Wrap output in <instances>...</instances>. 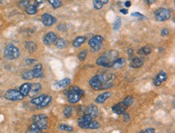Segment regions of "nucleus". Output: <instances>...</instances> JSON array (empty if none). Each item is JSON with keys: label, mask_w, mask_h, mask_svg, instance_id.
<instances>
[{"label": "nucleus", "mask_w": 175, "mask_h": 133, "mask_svg": "<svg viewBox=\"0 0 175 133\" xmlns=\"http://www.w3.org/2000/svg\"><path fill=\"white\" fill-rule=\"evenodd\" d=\"M40 131H41V130H40L36 125L32 123L29 127H28V128L27 129L26 133H40Z\"/></svg>", "instance_id": "cd10ccee"}, {"label": "nucleus", "mask_w": 175, "mask_h": 133, "mask_svg": "<svg viewBox=\"0 0 175 133\" xmlns=\"http://www.w3.org/2000/svg\"><path fill=\"white\" fill-rule=\"evenodd\" d=\"M152 52V48L150 45H145L138 50L137 53L140 55H148Z\"/></svg>", "instance_id": "b1692460"}, {"label": "nucleus", "mask_w": 175, "mask_h": 133, "mask_svg": "<svg viewBox=\"0 0 175 133\" xmlns=\"http://www.w3.org/2000/svg\"><path fill=\"white\" fill-rule=\"evenodd\" d=\"M127 108V106H126L124 102L122 101V102L114 105V106L111 107V110H112L113 112L116 114H122L123 112L126 111Z\"/></svg>", "instance_id": "4468645a"}, {"label": "nucleus", "mask_w": 175, "mask_h": 133, "mask_svg": "<svg viewBox=\"0 0 175 133\" xmlns=\"http://www.w3.org/2000/svg\"><path fill=\"white\" fill-rule=\"evenodd\" d=\"M4 57L7 60H15L19 56V49L14 44H8L3 51Z\"/></svg>", "instance_id": "20e7f679"}, {"label": "nucleus", "mask_w": 175, "mask_h": 133, "mask_svg": "<svg viewBox=\"0 0 175 133\" xmlns=\"http://www.w3.org/2000/svg\"><path fill=\"white\" fill-rule=\"evenodd\" d=\"M134 50L132 49V48H128L127 49V53L128 54V56H130V58H132V56H133V53H134V52H133Z\"/></svg>", "instance_id": "a18cd8bd"}, {"label": "nucleus", "mask_w": 175, "mask_h": 133, "mask_svg": "<svg viewBox=\"0 0 175 133\" xmlns=\"http://www.w3.org/2000/svg\"><path fill=\"white\" fill-rule=\"evenodd\" d=\"M114 80H115V75L113 73H98L90 78L89 84L90 87L94 90H103V89H108L109 88L111 87Z\"/></svg>", "instance_id": "f257e3e1"}, {"label": "nucleus", "mask_w": 175, "mask_h": 133, "mask_svg": "<svg viewBox=\"0 0 175 133\" xmlns=\"http://www.w3.org/2000/svg\"><path fill=\"white\" fill-rule=\"evenodd\" d=\"M48 2L52 5V8L54 9H57L62 6V2H61V1H59V0H49Z\"/></svg>", "instance_id": "473e14b6"}, {"label": "nucleus", "mask_w": 175, "mask_h": 133, "mask_svg": "<svg viewBox=\"0 0 175 133\" xmlns=\"http://www.w3.org/2000/svg\"><path fill=\"white\" fill-rule=\"evenodd\" d=\"M51 102H52V97H51L50 95H46V97L44 99V101H43L42 103L40 104V106H37V107L38 108H44V107H45V106H48Z\"/></svg>", "instance_id": "c756f323"}, {"label": "nucleus", "mask_w": 175, "mask_h": 133, "mask_svg": "<svg viewBox=\"0 0 175 133\" xmlns=\"http://www.w3.org/2000/svg\"><path fill=\"white\" fill-rule=\"evenodd\" d=\"M126 62H127V60H126L124 57H119V58L115 60V62L113 63L111 68H112L113 69H120V68L124 66Z\"/></svg>", "instance_id": "412c9836"}, {"label": "nucleus", "mask_w": 175, "mask_h": 133, "mask_svg": "<svg viewBox=\"0 0 175 133\" xmlns=\"http://www.w3.org/2000/svg\"><path fill=\"white\" fill-rule=\"evenodd\" d=\"M54 44L56 45V48H59V49H63V48H65L66 47V43H65V39L61 37H57Z\"/></svg>", "instance_id": "bb28decb"}, {"label": "nucleus", "mask_w": 175, "mask_h": 133, "mask_svg": "<svg viewBox=\"0 0 175 133\" xmlns=\"http://www.w3.org/2000/svg\"><path fill=\"white\" fill-rule=\"evenodd\" d=\"M56 39H57V36L54 32L48 31V33L44 36L43 41H44V44L45 45H51L52 44H54Z\"/></svg>", "instance_id": "f8f14e48"}, {"label": "nucleus", "mask_w": 175, "mask_h": 133, "mask_svg": "<svg viewBox=\"0 0 175 133\" xmlns=\"http://www.w3.org/2000/svg\"><path fill=\"white\" fill-rule=\"evenodd\" d=\"M158 50H159V52H162V51H163V48H162V47H159Z\"/></svg>", "instance_id": "603ef678"}, {"label": "nucleus", "mask_w": 175, "mask_h": 133, "mask_svg": "<svg viewBox=\"0 0 175 133\" xmlns=\"http://www.w3.org/2000/svg\"><path fill=\"white\" fill-rule=\"evenodd\" d=\"M29 4L30 1H20V2H19V6L20 7H25L26 8Z\"/></svg>", "instance_id": "a19ab883"}, {"label": "nucleus", "mask_w": 175, "mask_h": 133, "mask_svg": "<svg viewBox=\"0 0 175 133\" xmlns=\"http://www.w3.org/2000/svg\"><path fill=\"white\" fill-rule=\"evenodd\" d=\"M155 19L160 22L166 21L170 18V10L165 7H160L154 11Z\"/></svg>", "instance_id": "0eeeda50"}, {"label": "nucleus", "mask_w": 175, "mask_h": 133, "mask_svg": "<svg viewBox=\"0 0 175 133\" xmlns=\"http://www.w3.org/2000/svg\"><path fill=\"white\" fill-rule=\"evenodd\" d=\"M155 131H156V130L153 127H147L144 130H141L138 133H155Z\"/></svg>", "instance_id": "4c0bfd02"}, {"label": "nucleus", "mask_w": 175, "mask_h": 133, "mask_svg": "<svg viewBox=\"0 0 175 133\" xmlns=\"http://www.w3.org/2000/svg\"><path fill=\"white\" fill-rule=\"evenodd\" d=\"M33 73L34 78H40L44 77V71H43V66L41 64H36L31 69Z\"/></svg>", "instance_id": "2eb2a0df"}, {"label": "nucleus", "mask_w": 175, "mask_h": 133, "mask_svg": "<svg viewBox=\"0 0 175 133\" xmlns=\"http://www.w3.org/2000/svg\"><path fill=\"white\" fill-rule=\"evenodd\" d=\"M64 94L67 96V99H68L69 102L72 104H75L77 103V102H79L81 96H83L85 93H84L83 89H81L78 86L73 85L68 89L65 90Z\"/></svg>", "instance_id": "7ed1b4c3"}, {"label": "nucleus", "mask_w": 175, "mask_h": 133, "mask_svg": "<svg viewBox=\"0 0 175 133\" xmlns=\"http://www.w3.org/2000/svg\"><path fill=\"white\" fill-rule=\"evenodd\" d=\"M44 2V1H38V0H36V1H35V3H34V5H35L36 7H38V6H40L41 3H43Z\"/></svg>", "instance_id": "09e8293b"}, {"label": "nucleus", "mask_w": 175, "mask_h": 133, "mask_svg": "<svg viewBox=\"0 0 175 133\" xmlns=\"http://www.w3.org/2000/svg\"><path fill=\"white\" fill-rule=\"evenodd\" d=\"M118 58H119V54L116 51L108 50L98 56V58L96 60V64L98 66L111 68L113 63Z\"/></svg>", "instance_id": "f03ea898"}, {"label": "nucleus", "mask_w": 175, "mask_h": 133, "mask_svg": "<svg viewBox=\"0 0 175 133\" xmlns=\"http://www.w3.org/2000/svg\"><path fill=\"white\" fill-rule=\"evenodd\" d=\"M93 6H94V8L96 9V10H100V9L102 8L103 6V4L101 0H95L93 2Z\"/></svg>", "instance_id": "e433bc0d"}, {"label": "nucleus", "mask_w": 175, "mask_h": 133, "mask_svg": "<svg viewBox=\"0 0 175 133\" xmlns=\"http://www.w3.org/2000/svg\"><path fill=\"white\" fill-rule=\"evenodd\" d=\"M1 3H2V1H0V4H1Z\"/></svg>", "instance_id": "864d4df0"}, {"label": "nucleus", "mask_w": 175, "mask_h": 133, "mask_svg": "<svg viewBox=\"0 0 175 133\" xmlns=\"http://www.w3.org/2000/svg\"><path fill=\"white\" fill-rule=\"evenodd\" d=\"M155 1H148V0H146L145 1V3H147L148 5H151L152 3H154Z\"/></svg>", "instance_id": "8fccbe9b"}, {"label": "nucleus", "mask_w": 175, "mask_h": 133, "mask_svg": "<svg viewBox=\"0 0 175 133\" xmlns=\"http://www.w3.org/2000/svg\"><path fill=\"white\" fill-rule=\"evenodd\" d=\"M85 114H89L91 118L94 119V118L98 116V107L94 105V104H90L88 106L85 107Z\"/></svg>", "instance_id": "ddd939ff"}, {"label": "nucleus", "mask_w": 175, "mask_h": 133, "mask_svg": "<svg viewBox=\"0 0 175 133\" xmlns=\"http://www.w3.org/2000/svg\"><path fill=\"white\" fill-rule=\"evenodd\" d=\"M72 113H73V107L72 106H65L64 110H63V114H64L65 118H69L72 115Z\"/></svg>", "instance_id": "2f4dec72"}, {"label": "nucleus", "mask_w": 175, "mask_h": 133, "mask_svg": "<svg viewBox=\"0 0 175 133\" xmlns=\"http://www.w3.org/2000/svg\"><path fill=\"white\" fill-rule=\"evenodd\" d=\"M169 33H170V31L168 28H163L161 31H160V35L161 36H167L169 35Z\"/></svg>", "instance_id": "ea45409f"}, {"label": "nucleus", "mask_w": 175, "mask_h": 133, "mask_svg": "<svg viewBox=\"0 0 175 133\" xmlns=\"http://www.w3.org/2000/svg\"><path fill=\"white\" fill-rule=\"evenodd\" d=\"M22 78H23V80H27V81H28V80H32V79L34 78V76L31 69L25 71L24 73L22 74Z\"/></svg>", "instance_id": "c85d7f7f"}, {"label": "nucleus", "mask_w": 175, "mask_h": 133, "mask_svg": "<svg viewBox=\"0 0 175 133\" xmlns=\"http://www.w3.org/2000/svg\"><path fill=\"white\" fill-rule=\"evenodd\" d=\"M67 25L65 24V23H60V24H59L58 26H57V29L59 30V31H65L67 30Z\"/></svg>", "instance_id": "58836bf2"}, {"label": "nucleus", "mask_w": 175, "mask_h": 133, "mask_svg": "<svg viewBox=\"0 0 175 133\" xmlns=\"http://www.w3.org/2000/svg\"><path fill=\"white\" fill-rule=\"evenodd\" d=\"M131 5V1H126V2H124V6H125V8L127 7V8H128V7H130Z\"/></svg>", "instance_id": "de8ad7c7"}, {"label": "nucleus", "mask_w": 175, "mask_h": 133, "mask_svg": "<svg viewBox=\"0 0 175 133\" xmlns=\"http://www.w3.org/2000/svg\"><path fill=\"white\" fill-rule=\"evenodd\" d=\"M45 97L46 94H40V95L37 96V97H34L33 98L31 99V104H33V105H35L36 106H39L42 103V102L44 101Z\"/></svg>", "instance_id": "5701e85b"}, {"label": "nucleus", "mask_w": 175, "mask_h": 133, "mask_svg": "<svg viewBox=\"0 0 175 133\" xmlns=\"http://www.w3.org/2000/svg\"><path fill=\"white\" fill-rule=\"evenodd\" d=\"M167 80V73H165V71H160L156 77L153 79V85L155 86H160L161 84Z\"/></svg>", "instance_id": "9d476101"}, {"label": "nucleus", "mask_w": 175, "mask_h": 133, "mask_svg": "<svg viewBox=\"0 0 175 133\" xmlns=\"http://www.w3.org/2000/svg\"><path fill=\"white\" fill-rule=\"evenodd\" d=\"M133 97L132 96H131V95H128V96H127L126 98H124V99L123 100V102H124L125 103V105L128 107L129 106H131V104L133 103Z\"/></svg>", "instance_id": "c9c22d12"}, {"label": "nucleus", "mask_w": 175, "mask_h": 133, "mask_svg": "<svg viewBox=\"0 0 175 133\" xmlns=\"http://www.w3.org/2000/svg\"><path fill=\"white\" fill-rule=\"evenodd\" d=\"M144 64V60H142L140 57H134L131 60L130 62V67L133 68V69H138L140 68Z\"/></svg>", "instance_id": "aec40b11"}, {"label": "nucleus", "mask_w": 175, "mask_h": 133, "mask_svg": "<svg viewBox=\"0 0 175 133\" xmlns=\"http://www.w3.org/2000/svg\"><path fill=\"white\" fill-rule=\"evenodd\" d=\"M101 1H102V4H103V5L107 4V3H108V1H107V0H106V1H102V0H101Z\"/></svg>", "instance_id": "3c124183"}, {"label": "nucleus", "mask_w": 175, "mask_h": 133, "mask_svg": "<svg viewBox=\"0 0 175 133\" xmlns=\"http://www.w3.org/2000/svg\"><path fill=\"white\" fill-rule=\"evenodd\" d=\"M119 11H120L123 15H127V13H128V10H127V9L126 8H121L120 10H119Z\"/></svg>", "instance_id": "49530a36"}, {"label": "nucleus", "mask_w": 175, "mask_h": 133, "mask_svg": "<svg viewBox=\"0 0 175 133\" xmlns=\"http://www.w3.org/2000/svg\"><path fill=\"white\" fill-rule=\"evenodd\" d=\"M4 98L10 101H20L23 100L24 97L19 93V90L15 89H10L5 93Z\"/></svg>", "instance_id": "6e6552de"}, {"label": "nucleus", "mask_w": 175, "mask_h": 133, "mask_svg": "<svg viewBox=\"0 0 175 133\" xmlns=\"http://www.w3.org/2000/svg\"><path fill=\"white\" fill-rule=\"evenodd\" d=\"M58 128L60 129V131H68V132L73 131V127L72 126H69V125L67 124H60L58 126Z\"/></svg>", "instance_id": "7c9ffc66"}, {"label": "nucleus", "mask_w": 175, "mask_h": 133, "mask_svg": "<svg viewBox=\"0 0 175 133\" xmlns=\"http://www.w3.org/2000/svg\"><path fill=\"white\" fill-rule=\"evenodd\" d=\"M110 96H111V93L110 91L104 92V93L97 96V98H95V102L98 104L104 103L106 100L108 99L109 98H110Z\"/></svg>", "instance_id": "f3484780"}, {"label": "nucleus", "mask_w": 175, "mask_h": 133, "mask_svg": "<svg viewBox=\"0 0 175 133\" xmlns=\"http://www.w3.org/2000/svg\"><path fill=\"white\" fill-rule=\"evenodd\" d=\"M122 116H123V119L124 122H128L130 120V114L127 112H123L122 114Z\"/></svg>", "instance_id": "79ce46f5"}, {"label": "nucleus", "mask_w": 175, "mask_h": 133, "mask_svg": "<svg viewBox=\"0 0 175 133\" xmlns=\"http://www.w3.org/2000/svg\"><path fill=\"white\" fill-rule=\"evenodd\" d=\"M102 41H103V38H102V35H94L91 39H90L88 44H89V46L91 48L92 52H98L102 48Z\"/></svg>", "instance_id": "423d86ee"}, {"label": "nucleus", "mask_w": 175, "mask_h": 133, "mask_svg": "<svg viewBox=\"0 0 175 133\" xmlns=\"http://www.w3.org/2000/svg\"><path fill=\"white\" fill-rule=\"evenodd\" d=\"M24 46L26 49H27L30 53H34V52L36 51V49H37V45H36V44H35L34 41H31V40L25 42Z\"/></svg>", "instance_id": "4be33fe9"}, {"label": "nucleus", "mask_w": 175, "mask_h": 133, "mask_svg": "<svg viewBox=\"0 0 175 133\" xmlns=\"http://www.w3.org/2000/svg\"><path fill=\"white\" fill-rule=\"evenodd\" d=\"M35 61H36V60H35V59H31V58H28L25 60V62H26V64H33V63H35Z\"/></svg>", "instance_id": "c03bdc74"}, {"label": "nucleus", "mask_w": 175, "mask_h": 133, "mask_svg": "<svg viewBox=\"0 0 175 133\" xmlns=\"http://www.w3.org/2000/svg\"><path fill=\"white\" fill-rule=\"evenodd\" d=\"M85 41V36H82V35L77 36V37L73 39V47H75V48H78V47H80V46L83 44Z\"/></svg>", "instance_id": "393cba45"}, {"label": "nucleus", "mask_w": 175, "mask_h": 133, "mask_svg": "<svg viewBox=\"0 0 175 133\" xmlns=\"http://www.w3.org/2000/svg\"><path fill=\"white\" fill-rule=\"evenodd\" d=\"M41 22L46 27H50L56 23V19L50 14L44 13L41 15Z\"/></svg>", "instance_id": "1a4fd4ad"}, {"label": "nucleus", "mask_w": 175, "mask_h": 133, "mask_svg": "<svg viewBox=\"0 0 175 133\" xmlns=\"http://www.w3.org/2000/svg\"><path fill=\"white\" fill-rule=\"evenodd\" d=\"M87 55H88L87 50L84 49V50H81V52L78 53V55H77V57H78L79 60H81V61H83V60H85V58H86Z\"/></svg>", "instance_id": "f704fd0d"}, {"label": "nucleus", "mask_w": 175, "mask_h": 133, "mask_svg": "<svg viewBox=\"0 0 175 133\" xmlns=\"http://www.w3.org/2000/svg\"><path fill=\"white\" fill-rule=\"evenodd\" d=\"M78 126L82 129H91V130H96V129H98L100 127L99 123L96 120H94V119L89 121L87 123H79Z\"/></svg>", "instance_id": "9b49d317"}, {"label": "nucleus", "mask_w": 175, "mask_h": 133, "mask_svg": "<svg viewBox=\"0 0 175 133\" xmlns=\"http://www.w3.org/2000/svg\"><path fill=\"white\" fill-rule=\"evenodd\" d=\"M131 16L133 17H137V18H144V15L141 14L140 12H134V13H131Z\"/></svg>", "instance_id": "37998d69"}, {"label": "nucleus", "mask_w": 175, "mask_h": 133, "mask_svg": "<svg viewBox=\"0 0 175 133\" xmlns=\"http://www.w3.org/2000/svg\"><path fill=\"white\" fill-rule=\"evenodd\" d=\"M70 83H71L70 78L65 77V78L62 79V80H60V81H56V83H54L53 86H54L56 89H61V88L67 87Z\"/></svg>", "instance_id": "a211bd4d"}, {"label": "nucleus", "mask_w": 175, "mask_h": 133, "mask_svg": "<svg viewBox=\"0 0 175 133\" xmlns=\"http://www.w3.org/2000/svg\"><path fill=\"white\" fill-rule=\"evenodd\" d=\"M42 88L41 84L39 83V82H35V83L31 84V88H30V91H29V97L33 98L36 94L40 91V89Z\"/></svg>", "instance_id": "dca6fc26"}, {"label": "nucleus", "mask_w": 175, "mask_h": 133, "mask_svg": "<svg viewBox=\"0 0 175 133\" xmlns=\"http://www.w3.org/2000/svg\"><path fill=\"white\" fill-rule=\"evenodd\" d=\"M32 123L37 126L40 130H45L48 126V118L44 114H35L32 117Z\"/></svg>", "instance_id": "39448f33"}, {"label": "nucleus", "mask_w": 175, "mask_h": 133, "mask_svg": "<svg viewBox=\"0 0 175 133\" xmlns=\"http://www.w3.org/2000/svg\"><path fill=\"white\" fill-rule=\"evenodd\" d=\"M30 88H31V83L29 82H26V83H23V85H21L19 86V91L23 97H26V96H28L30 91Z\"/></svg>", "instance_id": "6ab92c4d"}, {"label": "nucleus", "mask_w": 175, "mask_h": 133, "mask_svg": "<svg viewBox=\"0 0 175 133\" xmlns=\"http://www.w3.org/2000/svg\"><path fill=\"white\" fill-rule=\"evenodd\" d=\"M121 27V19H120V17L117 16L115 19V22L113 23V29L115 30V31H117V30H119Z\"/></svg>", "instance_id": "72a5a7b5"}, {"label": "nucleus", "mask_w": 175, "mask_h": 133, "mask_svg": "<svg viewBox=\"0 0 175 133\" xmlns=\"http://www.w3.org/2000/svg\"><path fill=\"white\" fill-rule=\"evenodd\" d=\"M25 11L27 15H33L37 13V7L34 4H29L25 8Z\"/></svg>", "instance_id": "a878e982"}]
</instances>
